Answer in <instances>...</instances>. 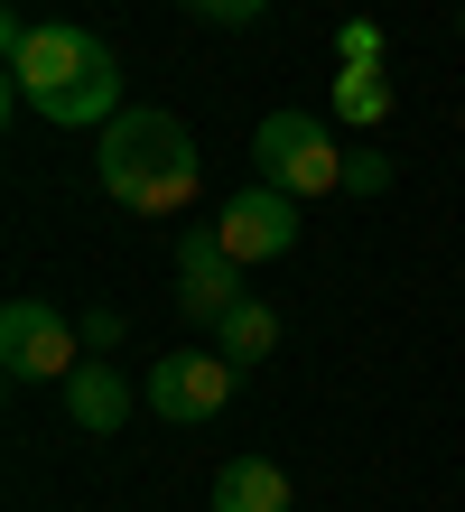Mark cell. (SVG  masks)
<instances>
[{"label":"cell","instance_id":"cell-1","mask_svg":"<svg viewBox=\"0 0 465 512\" xmlns=\"http://www.w3.org/2000/svg\"><path fill=\"white\" fill-rule=\"evenodd\" d=\"M93 177H103V196L131 205V215H186V205L205 196L196 140H186V122L159 112V103H131V112L103 122V140H93Z\"/></svg>","mask_w":465,"mask_h":512},{"label":"cell","instance_id":"cell-2","mask_svg":"<svg viewBox=\"0 0 465 512\" xmlns=\"http://www.w3.org/2000/svg\"><path fill=\"white\" fill-rule=\"evenodd\" d=\"M10 112H38L56 131H103L112 112H131V103H121L112 47L93 38V28H75V19H47L38 38H28V56L10 66Z\"/></svg>","mask_w":465,"mask_h":512},{"label":"cell","instance_id":"cell-3","mask_svg":"<svg viewBox=\"0 0 465 512\" xmlns=\"http://www.w3.org/2000/svg\"><path fill=\"white\" fill-rule=\"evenodd\" d=\"M252 159H261V187L317 205V196H345V159L354 149L335 140V122H317V112H270V122L252 131Z\"/></svg>","mask_w":465,"mask_h":512},{"label":"cell","instance_id":"cell-4","mask_svg":"<svg viewBox=\"0 0 465 512\" xmlns=\"http://www.w3.org/2000/svg\"><path fill=\"white\" fill-rule=\"evenodd\" d=\"M75 354H84L75 317H56L47 298H10V308H0V373L10 382H66Z\"/></svg>","mask_w":465,"mask_h":512},{"label":"cell","instance_id":"cell-5","mask_svg":"<svg viewBox=\"0 0 465 512\" xmlns=\"http://www.w3.org/2000/svg\"><path fill=\"white\" fill-rule=\"evenodd\" d=\"M233 373H242V364H224V354H214V345H205V354L186 345V354H159V364H149L140 401L159 410L168 429H205V419H214V410L233 401Z\"/></svg>","mask_w":465,"mask_h":512},{"label":"cell","instance_id":"cell-6","mask_svg":"<svg viewBox=\"0 0 465 512\" xmlns=\"http://www.w3.org/2000/svg\"><path fill=\"white\" fill-rule=\"evenodd\" d=\"M214 243H224L233 261H279L298 243V196H279V187H242L214 205Z\"/></svg>","mask_w":465,"mask_h":512},{"label":"cell","instance_id":"cell-7","mask_svg":"<svg viewBox=\"0 0 465 512\" xmlns=\"http://www.w3.org/2000/svg\"><path fill=\"white\" fill-rule=\"evenodd\" d=\"M177 280H186V289H177V308L196 317V326H214L224 308H242V298H252V289H242V261H233L224 243H214V224L177 243Z\"/></svg>","mask_w":465,"mask_h":512},{"label":"cell","instance_id":"cell-8","mask_svg":"<svg viewBox=\"0 0 465 512\" xmlns=\"http://www.w3.org/2000/svg\"><path fill=\"white\" fill-rule=\"evenodd\" d=\"M66 419L84 438H121L131 429V382H121L112 364H75L66 373Z\"/></svg>","mask_w":465,"mask_h":512},{"label":"cell","instance_id":"cell-9","mask_svg":"<svg viewBox=\"0 0 465 512\" xmlns=\"http://www.w3.org/2000/svg\"><path fill=\"white\" fill-rule=\"evenodd\" d=\"M214 512H289V475L279 457H233L214 475Z\"/></svg>","mask_w":465,"mask_h":512},{"label":"cell","instance_id":"cell-10","mask_svg":"<svg viewBox=\"0 0 465 512\" xmlns=\"http://www.w3.org/2000/svg\"><path fill=\"white\" fill-rule=\"evenodd\" d=\"M391 112H400V94H391L382 66H335V122L345 131H382Z\"/></svg>","mask_w":465,"mask_h":512},{"label":"cell","instance_id":"cell-11","mask_svg":"<svg viewBox=\"0 0 465 512\" xmlns=\"http://www.w3.org/2000/svg\"><path fill=\"white\" fill-rule=\"evenodd\" d=\"M214 354H224V364H261V354H279V308H270V298L224 308V317H214Z\"/></svg>","mask_w":465,"mask_h":512},{"label":"cell","instance_id":"cell-12","mask_svg":"<svg viewBox=\"0 0 465 512\" xmlns=\"http://www.w3.org/2000/svg\"><path fill=\"white\" fill-rule=\"evenodd\" d=\"M335 66H382V19H345L335 28Z\"/></svg>","mask_w":465,"mask_h":512},{"label":"cell","instance_id":"cell-13","mask_svg":"<svg viewBox=\"0 0 465 512\" xmlns=\"http://www.w3.org/2000/svg\"><path fill=\"white\" fill-rule=\"evenodd\" d=\"M186 10H196L205 28H252V19L270 10V0H186Z\"/></svg>","mask_w":465,"mask_h":512},{"label":"cell","instance_id":"cell-14","mask_svg":"<svg viewBox=\"0 0 465 512\" xmlns=\"http://www.w3.org/2000/svg\"><path fill=\"white\" fill-rule=\"evenodd\" d=\"M345 187L354 196H382L391 187V159H382V149H354V159H345Z\"/></svg>","mask_w":465,"mask_h":512},{"label":"cell","instance_id":"cell-15","mask_svg":"<svg viewBox=\"0 0 465 512\" xmlns=\"http://www.w3.org/2000/svg\"><path fill=\"white\" fill-rule=\"evenodd\" d=\"M75 336H84V354H121V317H112V308H84Z\"/></svg>","mask_w":465,"mask_h":512},{"label":"cell","instance_id":"cell-16","mask_svg":"<svg viewBox=\"0 0 465 512\" xmlns=\"http://www.w3.org/2000/svg\"><path fill=\"white\" fill-rule=\"evenodd\" d=\"M456 28H465V10H456Z\"/></svg>","mask_w":465,"mask_h":512}]
</instances>
